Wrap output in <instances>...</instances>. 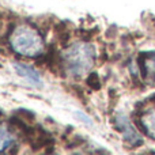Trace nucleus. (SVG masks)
Wrapping results in <instances>:
<instances>
[{"mask_svg":"<svg viewBox=\"0 0 155 155\" xmlns=\"http://www.w3.org/2000/svg\"><path fill=\"white\" fill-rule=\"evenodd\" d=\"M95 46L88 42H75L63 52L64 68L71 76H83L95 63Z\"/></svg>","mask_w":155,"mask_h":155,"instance_id":"f257e3e1","label":"nucleus"},{"mask_svg":"<svg viewBox=\"0 0 155 155\" xmlns=\"http://www.w3.org/2000/svg\"><path fill=\"white\" fill-rule=\"evenodd\" d=\"M10 45L15 53L25 57H38L44 53V40L35 29L21 25L10 35Z\"/></svg>","mask_w":155,"mask_h":155,"instance_id":"f03ea898","label":"nucleus"},{"mask_svg":"<svg viewBox=\"0 0 155 155\" xmlns=\"http://www.w3.org/2000/svg\"><path fill=\"white\" fill-rule=\"evenodd\" d=\"M116 127H117V129L123 134L124 139H125L131 146L136 147V146H140L143 143L140 135L137 134L136 129L132 127V124L129 123V120L127 118V116L118 114L117 117H116Z\"/></svg>","mask_w":155,"mask_h":155,"instance_id":"7ed1b4c3","label":"nucleus"},{"mask_svg":"<svg viewBox=\"0 0 155 155\" xmlns=\"http://www.w3.org/2000/svg\"><path fill=\"white\" fill-rule=\"evenodd\" d=\"M12 67L16 71V74L19 76L25 78L33 87H37V88L42 87V80H41V76L37 70H34L33 67H30L27 64H22V63H16V61L12 63Z\"/></svg>","mask_w":155,"mask_h":155,"instance_id":"20e7f679","label":"nucleus"},{"mask_svg":"<svg viewBox=\"0 0 155 155\" xmlns=\"http://www.w3.org/2000/svg\"><path fill=\"white\" fill-rule=\"evenodd\" d=\"M139 64H140V70L143 72V76L147 78V79H154L155 78V52L142 53Z\"/></svg>","mask_w":155,"mask_h":155,"instance_id":"39448f33","label":"nucleus"},{"mask_svg":"<svg viewBox=\"0 0 155 155\" xmlns=\"http://www.w3.org/2000/svg\"><path fill=\"white\" fill-rule=\"evenodd\" d=\"M142 125L144 128L146 134L150 137L155 139V107L150 109L148 112H146L142 117Z\"/></svg>","mask_w":155,"mask_h":155,"instance_id":"423d86ee","label":"nucleus"},{"mask_svg":"<svg viewBox=\"0 0 155 155\" xmlns=\"http://www.w3.org/2000/svg\"><path fill=\"white\" fill-rule=\"evenodd\" d=\"M14 143V136L5 127L0 125V153L10 148Z\"/></svg>","mask_w":155,"mask_h":155,"instance_id":"0eeeda50","label":"nucleus"},{"mask_svg":"<svg viewBox=\"0 0 155 155\" xmlns=\"http://www.w3.org/2000/svg\"><path fill=\"white\" fill-rule=\"evenodd\" d=\"M75 114H76V118H79V120L83 121L84 124H87V125H93V121H91L90 118H88L87 116L84 114V113H82V112H75Z\"/></svg>","mask_w":155,"mask_h":155,"instance_id":"6e6552de","label":"nucleus"}]
</instances>
